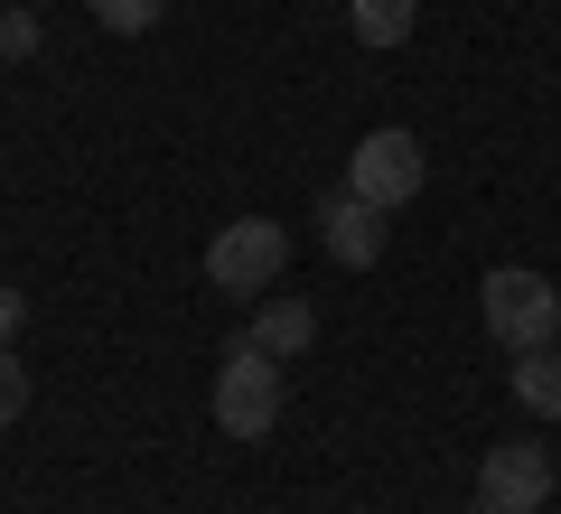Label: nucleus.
Returning <instances> with one entry per match:
<instances>
[{
	"label": "nucleus",
	"instance_id": "9",
	"mask_svg": "<svg viewBox=\"0 0 561 514\" xmlns=\"http://www.w3.org/2000/svg\"><path fill=\"white\" fill-rule=\"evenodd\" d=\"M515 402L542 421H561V346H534V356H515Z\"/></svg>",
	"mask_w": 561,
	"mask_h": 514
},
{
	"label": "nucleus",
	"instance_id": "11",
	"mask_svg": "<svg viewBox=\"0 0 561 514\" xmlns=\"http://www.w3.org/2000/svg\"><path fill=\"white\" fill-rule=\"evenodd\" d=\"M20 412H28V375H20V356L0 346V431H10Z\"/></svg>",
	"mask_w": 561,
	"mask_h": 514
},
{
	"label": "nucleus",
	"instance_id": "6",
	"mask_svg": "<svg viewBox=\"0 0 561 514\" xmlns=\"http://www.w3.org/2000/svg\"><path fill=\"white\" fill-rule=\"evenodd\" d=\"M383 206H365L356 187H337V197H319V243H328V262H346V272H375L383 262Z\"/></svg>",
	"mask_w": 561,
	"mask_h": 514
},
{
	"label": "nucleus",
	"instance_id": "7",
	"mask_svg": "<svg viewBox=\"0 0 561 514\" xmlns=\"http://www.w3.org/2000/svg\"><path fill=\"white\" fill-rule=\"evenodd\" d=\"M309 336H319V309H309V299H272V309H262L253 328H243V346H262L272 365H290V356L309 346Z\"/></svg>",
	"mask_w": 561,
	"mask_h": 514
},
{
	"label": "nucleus",
	"instance_id": "5",
	"mask_svg": "<svg viewBox=\"0 0 561 514\" xmlns=\"http://www.w3.org/2000/svg\"><path fill=\"white\" fill-rule=\"evenodd\" d=\"M542 495H552V458L534 439H496L478 458V514H542Z\"/></svg>",
	"mask_w": 561,
	"mask_h": 514
},
{
	"label": "nucleus",
	"instance_id": "8",
	"mask_svg": "<svg viewBox=\"0 0 561 514\" xmlns=\"http://www.w3.org/2000/svg\"><path fill=\"white\" fill-rule=\"evenodd\" d=\"M421 20V0H346V28H356L365 47H402Z\"/></svg>",
	"mask_w": 561,
	"mask_h": 514
},
{
	"label": "nucleus",
	"instance_id": "10",
	"mask_svg": "<svg viewBox=\"0 0 561 514\" xmlns=\"http://www.w3.org/2000/svg\"><path fill=\"white\" fill-rule=\"evenodd\" d=\"M94 10V28H113V38H140V28H160L169 0H84Z\"/></svg>",
	"mask_w": 561,
	"mask_h": 514
},
{
	"label": "nucleus",
	"instance_id": "13",
	"mask_svg": "<svg viewBox=\"0 0 561 514\" xmlns=\"http://www.w3.org/2000/svg\"><path fill=\"white\" fill-rule=\"evenodd\" d=\"M20 309H28V299L10 290V281H0V346H10V336H20Z\"/></svg>",
	"mask_w": 561,
	"mask_h": 514
},
{
	"label": "nucleus",
	"instance_id": "3",
	"mask_svg": "<svg viewBox=\"0 0 561 514\" xmlns=\"http://www.w3.org/2000/svg\"><path fill=\"white\" fill-rule=\"evenodd\" d=\"M280 262H290V235H280L272 216H243V225H225V235L206 243V281H216L225 299L272 290V281H280Z\"/></svg>",
	"mask_w": 561,
	"mask_h": 514
},
{
	"label": "nucleus",
	"instance_id": "4",
	"mask_svg": "<svg viewBox=\"0 0 561 514\" xmlns=\"http://www.w3.org/2000/svg\"><path fill=\"white\" fill-rule=\"evenodd\" d=\"M421 179H431V159H421V140L412 132H365L356 150H346V187H356L365 206H412L421 197Z\"/></svg>",
	"mask_w": 561,
	"mask_h": 514
},
{
	"label": "nucleus",
	"instance_id": "2",
	"mask_svg": "<svg viewBox=\"0 0 561 514\" xmlns=\"http://www.w3.org/2000/svg\"><path fill=\"white\" fill-rule=\"evenodd\" d=\"M272 421H280V365L234 336L225 365H216V431L225 439H272Z\"/></svg>",
	"mask_w": 561,
	"mask_h": 514
},
{
	"label": "nucleus",
	"instance_id": "12",
	"mask_svg": "<svg viewBox=\"0 0 561 514\" xmlns=\"http://www.w3.org/2000/svg\"><path fill=\"white\" fill-rule=\"evenodd\" d=\"M28 47H38V20H28V10H10V20H0V57H28Z\"/></svg>",
	"mask_w": 561,
	"mask_h": 514
},
{
	"label": "nucleus",
	"instance_id": "1",
	"mask_svg": "<svg viewBox=\"0 0 561 514\" xmlns=\"http://www.w3.org/2000/svg\"><path fill=\"white\" fill-rule=\"evenodd\" d=\"M478 318L496 346H515V356H534V346H552L561 336V290L542 272H524V262H505V272L478 281Z\"/></svg>",
	"mask_w": 561,
	"mask_h": 514
}]
</instances>
